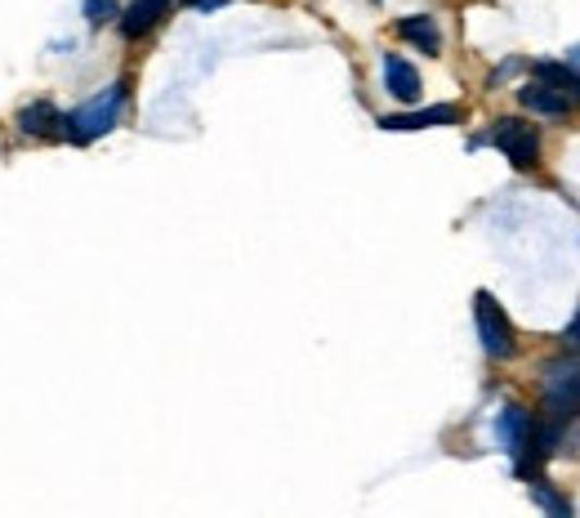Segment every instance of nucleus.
<instances>
[{
    "instance_id": "nucleus-11",
    "label": "nucleus",
    "mask_w": 580,
    "mask_h": 518,
    "mask_svg": "<svg viewBox=\"0 0 580 518\" xmlns=\"http://www.w3.org/2000/svg\"><path fill=\"white\" fill-rule=\"evenodd\" d=\"M398 32H402L411 45H420L424 55H438V50H443V32H438V23H433V19H424V14H411V19H402V23H398Z\"/></svg>"
},
{
    "instance_id": "nucleus-14",
    "label": "nucleus",
    "mask_w": 580,
    "mask_h": 518,
    "mask_svg": "<svg viewBox=\"0 0 580 518\" xmlns=\"http://www.w3.org/2000/svg\"><path fill=\"white\" fill-rule=\"evenodd\" d=\"M563 345H567V349H580V309H576L571 326H567V332H563Z\"/></svg>"
},
{
    "instance_id": "nucleus-13",
    "label": "nucleus",
    "mask_w": 580,
    "mask_h": 518,
    "mask_svg": "<svg viewBox=\"0 0 580 518\" xmlns=\"http://www.w3.org/2000/svg\"><path fill=\"white\" fill-rule=\"evenodd\" d=\"M81 14H85L89 27H104V23L121 19V5L117 0H81Z\"/></svg>"
},
{
    "instance_id": "nucleus-5",
    "label": "nucleus",
    "mask_w": 580,
    "mask_h": 518,
    "mask_svg": "<svg viewBox=\"0 0 580 518\" xmlns=\"http://www.w3.org/2000/svg\"><path fill=\"white\" fill-rule=\"evenodd\" d=\"M496 438H500V447L518 460V456L527 451V443H531V415H527L522 407H505V411L496 415Z\"/></svg>"
},
{
    "instance_id": "nucleus-12",
    "label": "nucleus",
    "mask_w": 580,
    "mask_h": 518,
    "mask_svg": "<svg viewBox=\"0 0 580 518\" xmlns=\"http://www.w3.org/2000/svg\"><path fill=\"white\" fill-rule=\"evenodd\" d=\"M531 72H536V81L554 85L558 94H571V99H580V72L571 63H536Z\"/></svg>"
},
{
    "instance_id": "nucleus-1",
    "label": "nucleus",
    "mask_w": 580,
    "mask_h": 518,
    "mask_svg": "<svg viewBox=\"0 0 580 518\" xmlns=\"http://www.w3.org/2000/svg\"><path fill=\"white\" fill-rule=\"evenodd\" d=\"M121 108H125V85L117 81V85L94 94V99H85L72 117H63V134L72 138V144H94V138H104L108 130H117Z\"/></svg>"
},
{
    "instance_id": "nucleus-6",
    "label": "nucleus",
    "mask_w": 580,
    "mask_h": 518,
    "mask_svg": "<svg viewBox=\"0 0 580 518\" xmlns=\"http://www.w3.org/2000/svg\"><path fill=\"white\" fill-rule=\"evenodd\" d=\"M384 85H389V94H394V99H402V104L420 99V72L402 55H384Z\"/></svg>"
},
{
    "instance_id": "nucleus-7",
    "label": "nucleus",
    "mask_w": 580,
    "mask_h": 518,
    "mask_svg": "<svg viewBox=\"0 0 580 518\" xmlns=\"http://www.w3.org/2000/svg\"><path fill=\"white\" fill-rule=\"evenodd\" d=\"M460 121L456 104H438V108H424V112H402V117H384L379 130H428V125H451Z\"/></svg>"
},
{
    "instance_id": "nucleus-2",
    "label": "nucleus",
    "mask_w": 580,
    "mask_h": 518,
    "mask_svg": "<svg viewBox=\"0 0 580 518\" xmlns=\"http://www.w3.org/2000/svg\"><path fill=\"white\" fill-rule=\"evenodd\" d=\"M473 322H478V340H482V349H487V358H496V362L513 358V349H518L513 322H509V313L496 304L492 291H478V296H473Z\"/></svg>"
},
{
    "instance_id": "nucleus-10",
    "label": "nucleus",
    "mask_w": 580,
    "mask_h": 518,
    "mask_svg": "<svg viewBox=\"0 0 580 518\" xmlns=\"http://www.w3.org/2000/svg\"><path fill=\"white\" fill-rule=\"evenodd\" d=\"M166 10H170V0H134V5L125 10V19H121V32H125V36L153 32V27L166 19Z\"/></svg>"
},
{
    "instance_id": "nucleus-4",
    "label": "nucleus",
    "mask_w": 580,
    "mask_h": 518,
    "mask_svg": "<svg viewBox=\"0 0 580 518\" xmlns=\"http://www.w3.org/2000/svg\"><path fill=\"white\" fill-rule=\"evenodd\" d=\"M545 402L554 415L580 411V358H554L545 366Z\"/></svg>"
},
{
    "instance_id": "nucleus-16",
    "label": "nucleus",
    "mask_w": 580,
    "mask_h": 518,
    "mask_svg": "<svg viewBox=\"0 0 580 518\" xmlns=\"http://www.w3.org/2000/svg\"><path fill=\"white\" fill-rule=\"evenodd\" d=\"M192 10H219V5H228V0H188Z\"/></svg>"
},
{
    "instance_id": "nucleus-15",
    "label": "nucleus",
    "mask_w": 580,
    "mask_h": 518,
    "mask_svg": "<svg viewBox=\"0 0 580 518\" xmlns=\"http://www.w3.org/2000/svg\"><path fill=\"white\" fill-rule=\"evenodd\" d=\"M536 501H541V505H545V509H554V514H563V518H567V505H563V501H558V496H549V492H545V487H536Z\"/></svg>"
},
{
    "instance_id": "nucleus-8",
    "label": "nucleus",
    "mask_w": 580,
    "mask_h": 518,
    "mask_svg": "<svg viewBox=\"0 0 580 518\" xmlns=\"http://www.w3.org/2000/svg\"><path fill=\"white\" fill-rule=\"evenodd\" d=\"M19 130L32 138H55V134H63V112L55 104H27L19 112Z\"/></svg>"
},
{
    "instance_id": "nucleus-9",
    "label": "nucleus",
    "mask_w": 580,
    "mask_h": 518,
    "mask_svg": "<svg viewBox=\"0 0 580 518\" xmlns=\"http://www.w3.org/2000/svg\"><path fill=\"white\" fill-rule=\"evenodd\" d=\"M518 104L531 108V112H541V117H563V112H567V94H558V89L545 85V81H531V85L518 89Z\"/></svg>"
},
{
    "instance_id": "nucleus-3",
    "label": "nucleus",
    "mask_w": 580,
    "mask_h": 518,
    "mask_svg": "<svg viewBox=\"0 0 580 518\" xmlns=\"http://www.w3.org/2000/svg\"><path fill=\"white\" fill-rule=\"evenodd\" d=\"M487 144H496L518 170H531L541 161V134H536V125H527V121H513V117H505V121H496L492 125V134H487Z\"/></svg>"
}]
</instances>
